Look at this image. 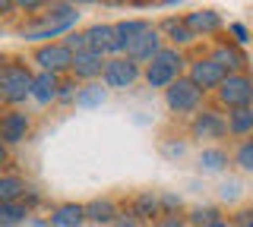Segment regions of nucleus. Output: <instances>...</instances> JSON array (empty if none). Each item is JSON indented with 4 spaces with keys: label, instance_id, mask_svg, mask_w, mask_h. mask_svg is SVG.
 Masks as SVG:
<instances>
[{
    "label": "nucleus",
    "instance_id": "24",
    "mask_svg": "<svg viewBox=\"0 0 253 227\" xmlns=\"http://www.w3.org/2000/svg\"><path fill=\"white\" fill-rule=\"evenodd\" d=\"M29 218V202H6L0 205V227H16Z\"/></svg>",
    "mask_w": 253,
    "mask_h": 227
},
{
    "label": "nucleus",
    "instance_id": "20",
    "mask_svg": "<svg viewBox=\"0 0 253 227\" xmlns=\"http://www.w3.org/2000/svg\"><path fill=\"white\" fill-rule=\"evenodd\" d=\"M85 215H89L92 224H101V227H114V221L121 218V211L111 199H95V202H85Z\"/></svg>",
    "mask_w": 253,
    "mask_h": 227
},
{
    "label": "nucleus",
    "instance_id": "21",
    "mask_svg": "<svg viewBox=\"0 0 253 227\" xmlns=\"http://www.w3.org/2000/svg\"><path fill=\"white\" fill-rule=\"evenodd\" d=\"M26 193H29V183L16 174H3L0 177V205L6 202H26Z\"/></svg>",
    "mask_w": 253,
    "mask_h": 227
},
{
    "label": "nucleus",
    "instance_id": "5",
    "mask_svg": "<svg viewBox=\"0 0 253 227\" xmlns=\"http://www.w3.org/2000/svg\"><path fill=\"white\" fill-rule=\"evenodd\" d=\"M35 66L38 73H54V76H63V73H73V60L76 54L67 48L63 41H51V44H38L35 48Z\"/></svg>",
    "mask_w": 253,
    "mask_h": 227
},
{
    "label": "nucleus",
    "instance_id": "3",
    "mask_svg": "<svg viewBox=\"0 0 253 227\" xmlns=\"http://www.w3.org/2000/svg\"><path fill=\"white\" fill-rule=\"evenodd\" d=\"M184 51L180 48H171V44H165L162 54L152 60V64L146 66V73H142V79H146L149 89H165L168 92L174 82L180 79V69H184Z\"/></svg>",
    "mask_w": 253,
    "mask_h": 227
},
{
    "label": "nucleus",
    "instance_id": "22",
    "mask_svg": "<svg viewBox=\"0 0 253 227\" xmlns=\"http://www.w3.org/2000/svg\"><path fill=\"white\" fill-rule=\"evenodd\" d=\"M85 35H89V51L108 54L114 44V22H98V26L85 29Z\"/></svg>",
    "mask_w": 253,
    "mask_h": 227
},
{
    "label": "nucleus",
    "instance_id": "26",
    "mask_svg": "<svg viewBox=\"0 0 253 227\" xmlns=\"http://www.w3.org/2000/svg\"><path fill=\"white\" fill-rule=\"evenodd\" d=\"M228 164V152L225 148H203L200 152V167L203 170H212V174H215V170H221Z\"/></svg>",
    "mask_w": 253,
    "mask_h": 227
},
{
    "label": "nucleus",
    "instance_id": "10",
    "mask_svg": "<svg viewBox=\"0 0 253 227\" xmlns=\"http://www.w3.org/2000/svg\"><path fill=\"white\" fill-rule=\"evenodd\" d=\"M162 48H165V35H162V32H158V29L152 26L146 35H139L136 41H133L130 48H126L124 57L136 60L139 66H149V64H152V60L158 57V54H162Z\"/></svg>",
    "mask_w": 253,
    "mask_h": 227
},
{
    "label": "nucleus",
    "instance_id": "6",
    "mask_svg": "<svg viewBox=\"0 0 253 227\" xmlns=\"http://www.w3.org/2000/svg\"><path fill=\"white\" fill-rule=\"evenodd\" d=\"M203 98H206V92L200 85H193L187 76H180V79L165 92V104H168V111H174V114H200Z\"/></svg>",
    "mask_w": 253,
    "mask_h": 227
},
{
    "label": "nucleus",
    "instance_id": "28",
    "mask_svg": "<svg viewBox=\"0 0 253 227\" xmlns=\"http://www.w3.org/2000/svg\"><path fill=\"white\" fill-rule=\"evenodd\" d=\"M190 224H200V227L218 224V208H196L193 215H190Z\"/></svg>",
    "mask_w": 253,
    "mask_h": 227
},
{
    "label": "nucleus",
    "instance_id": "15",
    "mask_svg": "<svg viewBox=\"0 0 253 227\" xmlns=\"http://www.w3.org/2000/svg\"><path fill=\"white\" fill-rule=\"evenodd\" d=\"M184 22H187V29L196 38H200V35H215V32H221V26H225L215 10H193V13L184 16Z\"/></svg>",
    "mask_w": 253,
    "mask_h": 227
},
{
    "label": "nucleus",
    "instance_id": "9",
    "mask_svg": "<svg viewBox=\"0 0 253 227\" xmlns=\"http://www.w3.org/2000/svg\"><path fill=\"white\" fill-rule=\"evenodd\" d=\"M152 29L149 19H124V22H114V44H111L108 57H124L126 48L136 41L139 35H146Z\"/></svg>",
    "mask_w": 253,
    "mask_h": 227
},
{
    "label": "nucleus",
    "instance_id": "19",
    "mask_svg": "<svg viewBox=\"0 0 253 227\" xmlns=\"http://www.w3.org/2000/svg\"><path fill=\"white\" fill-rule=\"evenodd\" d=\"M130 215L136 218V221H152L155 215H165L162 211V195L158 193H139L136 199H133V208H130Z\"/></svg>",
    "mask_w": 253,
    "mask_h": 227
},
{
    "label": "nucleus",
    "instance_id": "8",
    "mask_svg": "<svg viewBox=\"0 0 253 227\" xmlns=\"http://www.w3.org/2000/svg\"><path fill=\"white\" fill-rule=\"evenodd\" d=\"M187 79L193 82V85H200L203 92H218L221 89V82L228 79V69L215 64L212 57H200V60H193L187 69Z\"/></svg>",
    "mask_w": 253,
    "mask_h": 227
},
{
    "label": "nucleus",
    "instance_id": "16",
    "mask_svg": "<svg viewBox=\"0 0 253 227\" xmlns=\"http://www.w3.org/2000/svg\"><path fill=\"white\" fill-rule=\"evenodd\" d=\"M158 32H162L165 38H168V44L171 48H184V44H190V41H196V35L187 29V22H184V16H168L158 26Z\"/></svg>",
    "mask_w": 253,
    "mask_h": 227
},
{
    "label": "nucleus",
    "instance_id": "33",
    "mask_svg": "<svg viewBox=\"0 0 253 227\" xmlns=\"http://www.w3.org/2000/svg\"><path fill=\"white\" fill-rule=\"evenodd\" d=\"M114 227H142V221H136L133 215H121V218L114 221Z\"/></svg>",
    "mask_w": 253,
    "mask_h": 227
},
{
    "label": "nucleus",
    "instance_id": "23",
    "mask_svg": "<svg viewBox=\"0 0 253 227\" xmlns=\"http://www.w3.org/2000/svg\"><path fill=\"white\" fill-rule=\"evenodd\" d=\"M228 132L231 136H250L253 132V107H241V111L228 114Z\"/></svg>",
    "mask_w": 253,
    "mask_h": 227
},
{
    "label": "nucleus",
    "instance_id": "2",
    "mask_svg": "<svg viewBox=\"0 0 253 227\" xmlns=\"http://www.w3.org/2000/svg\"><path fill=\"white\" fill-rule=\"evenodd\" d=\"M32 89H35V73L19 64V60H6L3 66H0V98H3L6 107L22 104L26 98H32Z\"/></svg>",
    "mask_w": 253,
    "mask_h": 227
},
{
    "label": "nucleus",
    "instance_id": "31",
    "mask_svg": "<svg viewBox=\"0 0 253 227\" xmlns=\"http://www.w3.org/2000/svg\"><path fill=\"white\" fill-rule=\"evenodd\" d=\"M174 208H180V195L165 193V195H162V211H174Z\"/></svg>",
    "mask_w": 253,
    "mask_h": 227
},
{
    "label": "nucleus",
    "instance_id": "7",
    "mask_svg": "<svg viewBox=\"0 0 253 227\" xmlns=\"http://www.w3.org/2000/svg\"><path fill=\"white\" fill-rule=\"evenodd\" d=\"M142 73H146V66H139L136 60H130V57H108L101 82H105V89H130Z\"/></svg>",
    "mask_w": 253,
    "mask_h": 227
},
{
    "label": "nucleus",
    "instance_id": "18",
    "mask_svg": "<svg viewBox=\"0 0 253 227\" xmlns=\"http://www.w3.org/2000/svg\"><path fill=\"white\" fill-rule=\"evenodd\" d=\"M60 76L54 73H35V89H32V98L38 104H51V101L60 98Z\"/></svg>",
    "mask_w": 253,
    "mask_h": 227
},
{
    "label": "nucleus",
    "instance_id": "11",
    "mask_svg": "<svg viewBox=\"0 0 253 227\" xmlns=\"http://www.w3.org/2000/svg\"><path fill=\"white\" fill-rule=\"evenodd\" d=\"M105 66H108V54L83 51V54H76V60H73V79L92 85L95 79H101V76H105Z\"/></svg>",
    "mask_w": 253,
    "mask_h": 227
},
{
    "label": "nucleus",
    "instance_id": "32",
    "mask_svg": "<svg viewBox=\"0 0 253 227\" xmlns=\"http://www.w3.org/2000/svg\"><path fill=\"white\" fill-rule=\"evenodd\" d=\"M155 227H187V221H184V218H177V215H168V218H162Z\"/></svg>",
    "mask_w": 253,
    "mask_h": 227
},
{
    "label": "nucleus",
    "instance_id": "35",
    "mask_svg": "<svg viewBox=\"0 0 253 227\" xmlns=\"http://www.w3.org/2000/svg\"><path fill=\"white\" fill-rule=\"evenodd\" d=\"M247 227H253V218H250V221H247Z\"/></svg>",
    "mask_w": 253,
    "mask_h": 227
},
{
    "label": "nucleus",
    "instance_id": "14",
    "mask_svg": "<svg viewBox=\"0 0 253 227\" xmlns=\"http://www.w3.org/2000/svg\"><path fill=\"white\" fill-rule=\"evenodd\" d=\"M215 64H221L228 69V76L231 73H244V66H247V57L241 54V44H231V41H218L215 48H212L209 54Z\"/></svg>",
    "mask_w": 253,
    "mask_h": 227
},
{
    "label": "nucleus",
    "instance_id": "27",
    "mask_svg": "<svg viewBox=\"0 0 253 227\" xmlns=\"http://www.w3.org/2000/svg\"><path fill=\"white\" fill-rule=\"evenodd\" d=\"M234 164H237L241 170H247V174H253V139H244V142L237 145Z\"/></svg>",
    "mask_w": 253,
    "mask_h": 227
},
{
    "label": "nucleus",
    "instance_id": "4",
    "mask_svg": "<svg viewBox=\"0 0 253 227\" xmlns=\"http://www.w3.org/2000/svg\"><path fill=\"white\" fill-rule=\"evenodd\" d=\"M215 98H218L221 107H228V114L241 111V107H253V76L231 73L221 82V89L215 92Z\"/></svg>",
    "mask_w": 253,
    "mask_h": 227
},
{
    "label": "nucleus",
    "instance_id": "29",
    "mask_svg": "<svg viewBox=\"0 0 253 227\" xmlns=\"http://www.w3.org/2000/svg\"><path fill=\"white\" fill-rule=\"evenodd\" d=\"M228 32L234 35V44H247L250 41V32L241 26V22H231V26H228Z\"/></svg>",
    "mask_w": 253,
    "mask_h": 227
},
{
    "label": "nucleus",
    "instance_id": "1",
    "mask_svg": "<svg viewBox=\"0 0 253 227\" xmlns=\"http://www.w3.org/2000/svg\"><path fill=\"white\" fill-rule=\"evenodd\" d=\"M76 22H79V10L73 3H51L44 6V13H38L32 22H26L19 35L26 41H47V38H57V35H70Z\"/></svg>",
    "mask_w": 253,
    "mask_h": 227
},
{
    "label": "nucleus",
    "instance_id": "30",
    "mask_svg": "<svg viewBox=\"0 0 253 227\" xmlns=\"http://www.w3.org/2000/svg\"><path fill=\"white\" fill-rule=\"evenodd\" d=\"M76 95H79V85H76V82H63L57 101H73V104H76Z\"/></svg>",
    "mask_w": 253,
    "mask_h": 227
},
{
    "label": "nucleus",
    "instance_id": "25",
    "mask_svg": "<svg viewBox=\"0 0 253 227\" xmlns=\"http://www.w3.org/2000/svg\"><path fill=\"white\" fill-rule=\"evenodd\" d=\"M105 104V89H101L98 82H92V85H83L79 89V95H76V107H101Z\"/></svg>",
    "mask_w": 253,
    "mask_h": 227
},
{
    "label": "nucleus",
    "instance_id": "12",
    "mask_svg": "<svg viewBox=\"0 0 253 227\" xmlns=\"http://www.w3.org/2000/svg\"><path fill=\"white\" fill-rule=\"evenodd\" d=\"M32 132V117L26 111H6L3 120H0V139L3 145H19Z\"/></svg>",
    "mask_w": 253,
    "mask_h": 227
},
{
    "label": "nucleus",
    "instance_id": "17",
    "mask_svg": "<svg viewBox=\"0 0 253 227\" xmlns=\"http://www.w3.org/2000/svg\"><path fill=\"white\" fill-rule=\"evenodd\" d=\"M85 221H89V215H85V205H79V202H67V205H57L51 211L54 227H83Z\"/></svg>",
    "mask_w": 253,
    "mask_h": 227
},
{
    "label": "nucleus",
    "instance_id": "13",
    "mask_svg": "<svg viewBox=\"0 0 253 227\" xmlns=\"http://www.w3.org/2000/svg\"><path fill=\"white\" fill-rule=\"evenodd\" d=\"M190 132L196 139H221L228 132V117H221L218 111H200V114H193Z\"/></svg>",
    "mask_w": 253,
    "mask_h": 227
},
{
    "label": "nucleus",
    "instance_id": "34",
    "mask_svg": "<svg viewBox=\"0 0 253 227\" xmlns=\"http://www.w3.org/2000/svg\"><path fill=\"white\" fill-rule=\"evenodd\" d=\"M212 227H228V224H221V221H218V224H212Z\"/></svg>",
    "mask_w": 253,
    "mask_h": 227
}]
</instances>
